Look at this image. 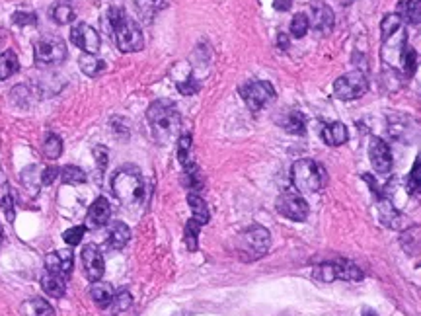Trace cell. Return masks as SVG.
<instances>
[{"mask_svg":"<svg viewBox=\"0 0 421 316\" xmlns=\"http://www.w3.org/2000/svg\"><path fill=\"white\" fill-rule=\"evenodd\" d=\"M104 28L108 30L109 35L115 39V45L119 51L123 53H135L140 51L144 39H142V32H140L139 24L133 18H129L121 8H109L108 14L104 16Z\"/></svg>","mask_w":421,"mask_h":316,"instance_id":"obj_1","label":"cell"},{"mask_svg":"<svg viewBox=\"0 0 421 316\" xmlns=\"http://www.w3.org/2000/svg\"><path fill=\"white\" fill-rule=\"evenodd\" d=\"M147 118L151 123V131L154 141L160 145H168L174 141V137L180 133L182 118L176 104L170 100H156L152 102L151 108L147 111Z\"/></svg>","mask_w":421,"mask_h":316,"instance_id":"obj_2","label":"cell"},{"mask_svg":"<svg viewBox=\"0 0 421 316\" xmlns=\"http://www.w3.org/2000/svg\"><path fill=\"white\" fill-rule=\"evenodd\" d=\"M111 189H113V196L118 197L121 203L137 205L144 196V182L137 168L127 166L115 172L111 180Z\"/></svg>","mask_w":421,"mask_h":316,"instance_id":"obj_3","label":"cell"},{"mask_svg":"<svg viewBox=\"0 0 421 316\" xmlns=\"http://www.w3.org/2000/svg\"><path fill=\"white\" fill-rule=\"evenodd\" d=\"M292 185L299 194H316L326 185V170L310 158H303L292 164Z\"/></svg>","mask_w":421,"mask_h":316,"instance_id":"obj_4","label":"cell"},{"mask_svg":"<svg viewBox=\"0 0 421 316\" xmlns=\"http://www.w3.org/2000/svg\"><path fill=\"white\" fill-rule=\"evenodd\" d=\"M270 244V230L259 227V225H254V227H250L240 234V239H238V256L244 262H256V260L263 258L268 254Z\"/></svg>","mask_w":421,"mask_h":316,"instance_id":"obj_5","label":"cell"},{"mask_svg":"<svg viewBox=\"0 0 421 316\" xmlns=\"http://www.w3.org/2000/svg\"><path fill=\"white\" fill-rule=\"evenodd\" d=\"M33 55L37 65H61L66 59V45L57 35H45L35 44Z\"/></svg>","mask_w":421,"mask_h":316,"instance_id":"obj_6","label":"cell"},{"mask_svg":"<svg viewBox=\"0 0 421 316\" xmlns=\"http://www.w3.org/2000/svg\"><path fill=\"white\" fill-rule=\"evenodd\" d=\"M240 94L252 111H259L275 100V88L268 80H252L240 88Z\"/></svg>","mask_w":421,"mask_h":316,"instance_id":"obj_7","label":"cell"},{"mask_svg":"<svg viewBox=\"0 0 421 316\" xmlns=\"http://www.w3.org/2000/svg\"><path fill=\"white\" fill-rule=\"evenodd\" d=\"M368 90V80L365 73L351 71L344 77H339L334 82V96L339 100H357L361 98Z\"/></svg>","mask_w":421,"mask_h":316,"instance_id":"obj_8","label":"cell"},{"mask_svg":"<svg viewBox=\"0 0 421 316\" xmlns=\"http://www.w3.org/2000/svg\"><path fill=\"white\" fill-rule=\"evenodd\" d=\"M275 209L291 221H306L308 217V203L299 192H283L275 201Z\"/></svg>","mask_w":421,"mask_h":316,"instance_id":"obj_9","label":"cell"},{"mask_svg":"<svg viewBox=\"0 0 421 316\" xmlns=\"http://www.w3.org/2000/svg\"><path fill=\"white\" fill-rule=\"evenodd\" d=\"M368 158L373 168L377 170L378 174H389L392 170V153H390V147L382 139H371L368 145Z\"/></svg>","mask_w":421,"mask_h":316,"instance_id":"obj_10","label":"cell"},{"mask_svg":"<svg viewBox=\"0 0 421 316\" xmlns=\"http://www.w3.org/2000/svg\"><path fill=\"white\" fill-rule=\"evenodd\" d=\"M71 41L84 53L96 55L100 51V35L88 24H76L71 32Z\"/></svg>","mask_w":421,"mask_h":316,"instance_id":"obj_11","label":"cell"},{"mask_svg":"<svg viewBox=\"0 0 421 316\" xmlns=\"http://www.w3.org/2000/svg\"><path fill=\"white\" fill-rule=\"evenodd\" d=\"M82 263H84V273H86V277L92 284L102 279L106 266H104V256H102V252L97 250V246L86 244L82 248Z\"/></svg>","mask_w":421,"mask_h":316,"instance_id":"obj_12","label":"cell"},{"mask_svg":"<svg viewBox=\"0 0 421 316\" xmlns=\"http://www.w3.org/2000/svg\"><path fill=\"white\" fill-rule=\"evenodd\" d=\"M45 268L47 272L55 273V275H61V277H68L73 273L75 268V258H73V252L71 250H59L51 252L45 256Z\"/></svg>","mask_w":421,"mask_h":316,"instance_id":"obj_13","label":"cell"},{"mask_svg":"<svg viewBox=\"0 0 421 316\" xmlns=\"http://www.w3.org/2000/svg\"><path fill=\"white\" fill-rule=\"evenodd\" d=\"M334 10L328 4H324L322 0H316L312 4V22H310V26L318 32L330 33L334 30Z\"/></svg>","mask_w":421,"mask_h":316,"instance_id":"obj_14","label":"cell"},{"mask_svg":"<svg viewBox=\"0 0 421 316\" xmlns=\"http://www.w3.org/2000/svg\"><path fill=\"white\" fill-rule=\"evenodd\" d=\"M109 217H111V205L106 197H97L92 203V207L86 215V229H100L104 225H108Z\"/></svg>","mask_w":421,"mask_h":316,"instance_id":"obj_15","label":"cell"},{"mask_svg":"<svg viewBox=\"0 0 421 316\" xmlns=\"http://www.w3.org/2000/svg\"><path fill=\"white\" fill-rule=\"evenodd\" d=\"M377 199H378V217L382 221V225L389 227V229H398L400 223H402V215H400L398 211H396V207L392 205V201L384 196L377 197Z\"/></svg>","mask_w":421,"mask_h":316,"instance_id":"obj_16","label":"cell"},{"mask_svg":"<svg viewBox=\"0 0 421 316\" xmlns=\"http://www.w3.org/2000/svg\"><path fill=\"white\" fill-rule=\"evenodd\" d=\"M400 244H402V248H404V252H406L410 258L420 256V262H421V227L420 225H418V227H410L408 230H404V232H402V236H400Z\"/></svg>","mask_w":421,"mask_h":316,"instance_id":"obj_17","label":"cell"},{"mask_svg":"<svg viewBox=\"0 0 421 316\" xmlns=\"http://www.w3.org/2000/svg\"><path fill=\"white\" fill-rule=\"evenodd\" d=\"M281 127L291 135H304L306 133V120L301 111L291 109L281 118Z\"/></svg>","mask_w":421,"mask_h":316,"instance_id":"obj_18","label":"cell"},{"mask_svg":"<svg viewBox=\"0 0 421 316\" xmlns=\"http://www.w3.org/2000/svg\"><path fill=\"white\" fill-rule=\"evenodd\" d=\"M131 239V230L125 223H113L108 232V246L111 250H121Z\"/></svg>","mask_w":421,"mask_h":316,"instance_id":"obj_19","label":"cell"},{"mask_svg":"<svg viewBox=\"0 0 421 316\" xmlns=\"http://www.w3.org/2000/svg\"><path fill=\"white\" fill-rule=\"evenodd\" d=\"M90 297H92V301L96 303V306H100V308H108L115 295H113V287L109 284L94 281V285L90 287Z\"/></svg>","mask_w":421,"mask_h":316,"instance_id":"obj_20","label":"cell"},{"mask_svg":"<svg viewBox=\"0 0 421 316\" xmlns=\"http://www.w3.org/2000/svg\"><path fill=\"white\" fill-rule=\"evenodd\" d=\"M78 65H80V71H82L86 77H92V78L104 75V73H106V68H108L106 63H104L102 59H97L96 55H90V53L80 55Z\"/></svg>","mask_w":421,"mask_h":316,"instance_id":"obj_21","label":"cell"},{"mask_svg":"<svg viewBox=\"0 0 421 316\" xmlns=\"http://www.w3.org/2000/svg\"><path fill=\"white\" fill-rule=\"evenodd\" d=\"M41 287H44V291L49 295V297L61 299L66 291V279L65 277H61V275H55V273L47 272L44 277H41Z\"/></svg>","mask_w":421,"mask_h":316,"instance_id":"obj_22","label":"cell"},{"mask_svg":"<svg viewBox=\"0 0 421 316\" xmlns=\"http://www.w3.org/2000/svg\"><path fill=\"white\" fill-rule=\"evenodd\" d=\"M322 139L332 147H339V145H344L347 141V127L339 121L328 123L322 129Z\"/></svg>","mask_w":421,"mask_h":316,"instance_id":"obj_23","label":"cell"},{"mask_svg":"<svg viewBox=\"0 0 421 316\" xmlns=\"http://www.w3.org/2000/svg\"><path fill=\"white\" fill-rule=\"evenodd\" d=\"M398 14L402 20L410 24L421 22V0H400Z\"/></svg>","mask_w":421,"mask_h":316,"instance_id":"obj_24","label":"cell"},{"mask_svg":"<svg viewBox=\"0 0 421 316\" xmlns=\"http://www.w3.org/2000/svg\"><path fill=\"white\" fill-rule=\"evenodd\" d=\"M334 266L337 279H344V281H361L363 279V272L349 260H335Z\"/></svg>","mask_w":421,"mask_h":316,"instance_id":"obj_25","label":"cell"},{"mask_svg":"<svg viewBox=\"0 0 421 316\" xmlns=\"http://www.w3.org/2000/svg\"><path fill=\"white\" fill-rule=\"evenodd\" d=\"M24 316H55V308L45 299H32L22 305Z\"/></svg>","mask_w":421,"mask_h":316,"instance_id":"obj_26","label":"cell"},{"mask_svg":"<svg viewBox=\"0 0 421 316\" xmlns=\"http://www.w3.org/2000/svg\"><path fill=\"white\" fill-rule=\"evenodd\" d=\"M20 68V61H18V55L14 51H4L0 53V80H6L12 75H16Z\"/></svg>","mask_w":421,"mask_h":316,"instance_id":"obj_27","label":"cell"},{"mask_svg":"<svg viewBox=\"0 0 421 316\" xmlns=\"http://www.w3.org/2000/svg\"><path fill=\"white\" fill-rule=\"evenodd\" d=\"M187 203H189L191 213H194V217L191 219H195V221H197L201 227L207 225V223H209V219H211V215H209V209H207L205 201L197 196V194H189V196H187Z\"/></svg>","mask_w":421,"mask_h":316,"instance_id":"obj_28","label":"cell"},{"mask_svg":"<svg viewBox=\"0 0 421 316\" xmlns=\"http://www.w3.org/2000/svg\"><path fill=\"white\" fill-rule=\"evenodd\" d=\"M406 189L411 196H420L421 194V154H418L415 162L411 166V172L406 180Z\"/></svg>","mask_w":421,"mask_h":316,"instance_id":"obj_29","label":"cell"},{"mask_svg":"<svg viewBox=\"0 0 421 316\" xmlns=\"http://www.w3.org/2000/svg\"><path fill=\"white\" fill-rule=\"evenodd\" d=\"M61 180L68 185H76V184H84L88 180V176L82 168L68 164V166H65V168L61 170Z\"/></svg>","mask_w":421,"mask_h":316,"instance_id":"obj_30","label":"cell"},{"mask_svg":"<svg viewBox=\"0 0 421 316\" xmlns=\"http://www.w3.org/2000/svg\"><path fill=\"white\" fill-rule=\"evenodd\" d=\"M199 230H201V225H199L195 219H189L187 225H185L184 234L185 246H187V250L189 252H195L197 250V246H199Z\"/></svg>","mask_w":421,"mask_h":316,"instance_id":"obj_31","label":"cell"},{"mask_svg":"<svg viewBox=\"0 0 421 316\" xmlns=\"http://www.w3.org/2000/svg\"><path fill=\"white\" fill-rule=\"evenodd\" d=\"M53 20L59 26H66L75 20V8L68 2H59L53 8Z\"/></svg>","mask_w":421,"mask_h":316,"instance_id":"obj_32","label":"cell"},{"mask_svg":"<svg viewBox=\"0 0 421 316\" xmlns=\"http://www.w3.org/2000/svg\"><path fill=\"white\" fill-rule=\"evenodd\" d=\"M400 65L404 68V75H406V77H411V75L415 73V66H418V53H415L413 47H410V45L404 47V53H402V59H400Z\"/></svg>","mask_w":421,"mask_h":316,"instance_id":"obj_33","label":"cell"},{"mask_svg":"<svg viewBox=\"0 0 421 316\" xmlns=\"http://www.w3.org/2000/svg\"><path fill=\"white\" fill-rule=\"evenodd\" d=\"M185 184L189 185L191 189L199 192L201 185H203V176H201V170L199 166L191 160L189 164H185Z\"/></svg>","mask_w":421,"mask_h":316,"instance_id":"obj_34","label":"cell"},{"mask_svg":"<svg viewBox=\"0 0 421 316\" xmlns=\"http://www.w3.org/2000/svg\"><path fill=\"white\" fill-rule=\"evenodd\" d=\"M61 153H63V141H61V137H57V135H49L44 142V154L47 156V158L55 160V158H59V156H61Z\"/></svg>","mask_w":421,"mask_h":316,"instance_id":"obj_35","label":"cell"},{"mask_svg":"<svg viewBox=\"0 0 421 316\" xmlns=\"http://www.w3.org/2000/svg\"><path fill=\"white\" fill-rule=\"evenodd\" d=\"M402 22H404V20L400 18L398 14H389V16H384V20L380 24L382 39L389 37V35H392V33H396L398 30H402Z\"/></svg>","mask_w":421,"mask_h":316,"instance_id":"obj_36","label":"cell"},{"mask_svg":"<svg viewBox=\"0 0 421 316\" xmlns=\"http://www.w3.org/2000/svg\"><path fill=\"white\" fill-rule=\"evenodd\" d=\"M135 4H137V8H139L142 16L151 18L158 10H162L166 6V0H135Z\"/></svg>","mask_w":421,"mask_h":316,"instance_id":"obj_37","label":"cell"},{"mask_svg":"<svg viewBox=\"0 0 421 316\" xmlns=\"http://www.w3.org/2000/svg\"><path fill=\"white\" fill-rule=\"evenodd\" d=\"M312 275H314V279H318V281H322V284H332V281L337 279L334 262H328V263H322V266H318V268L314 270Z\"/></svg>","mask_w":421,"mask_h":316,"instance_id":"obj_38","label":"cell"},{"mask_svg":"<svg viewBox=\"0 0 421 316\" xmlns=\"http://www.w3.org/2000/svg\"><path fill=\"white\" fill-rule=\"evenodd\" d=\"M308 28H310V20H308V16L306 14H297L294 18H292L291 22V33L294 35V37H304L306 35V32H308Z\"/></svg>","mask_w":421,"mask_h":316,"instance_id":"obj_39","label":"cell"},{"mask_svg":"<svg viewBox=\"0 0 421 316\" xmlns=\"http://www.w3.org/2000/svg\"><path fill=\"white\" fill-rule=\"evenodd\" d=\"M189 153H191V135H182L180 141H178V158L184 166L191 162Z\"/></svg>","mask_w":421,"mask_h":316,"instance_id":"obj_40","label":"cell"},{"mask_svg":"<svg viewBox=\"0 0 421 316\" xmlns=\"http://www.w3.org/2000/svg\"><path fill=\"white\" fill-rule=\"evenodd\" d=\"M0 205H2L6 217L10 219L12 223V221H14V199H12L10 187H8V185H4V187L0 189Z\"/></svg>","mask_w":421,"mask_h":316,"instance_id":"obj_41","label":"cell"},{"mask_svg":"<svg viewBox=\"0 0 421 316\" xmlns=\"http://www.w3.org/2000/svg\"><path fill=\"white\" fill-rule=\"evenodd\" d=\"M131 305H133V297H131L129 291H121V293L115 295L113 301H111L113 313H123V310H127Z\"/></svg>","mask_w":421,"mask_h":316,"instance_id":"obj_42","label":"cell"},{"mask_svg":"<svg viewBox=\"0 0 421 316\" xmlns=\"http://www.w3.org/2000/svg\"><path fill=\"white\" fill-rule=\"evenodd\" d=\"M84 232H86V227H73V229L65 230V234H63V240H65L68 246H76V244H80V240H82V236H84Z\"/></svg>","mask_w":421,"mask_h":316,"instance_id":"obj_43","label":"cell"},{"mask_svg":"<svg viewBox=\"0 0 421 316\" xmlns=\"http://www.w3.org/2000/svg\"><path fill=\"white\" fill-rule=\"evenodd\" d=\"M199 88H201V84H199L195 78H185L184 82H178V90H180L184 96H194V94L199 92Z\"/></svg>","mask_w":421,"mask_h":316,"instance_id":"obj_44","label":"cell"},{"mask_svg":"<svg viewBox=\"0 0 421 316\" xmlns=\"http://www.w3.org/2000/svg\"><path fill=\"white\" fill-rule=\"evenodd\" d=\"M12 22L18 26H35L37 24V16L33 12H16L12 16Z\"/></svg>","mask_w":421,"mask_h":316,"instance_id":"obj_45","label":"cell"},{"mask_svg":"<svg viewBox=\"0 0 421 316\" xmlns=\"http://www.w3.org/2000/svg\"><path fill=\"white\" fill-rule=\"evenodd\" d=\"M94 156H96L97 170H106V166H108V158H109L108 149H106V147H102V145H97V147H94Z\"/></svg>","mask_w":421,"mask_h":316,"instance_id":"obj_46","label":"cell"},{"mask_svg":"<svg viewBox=\"0 0 421 316\" xmlns=\"http://www.w3.org/2000/svg\"><path fill=\"white\" fill-rule=\"evenodd\" d=\"M59 174H61V170L59 168H55V166H49V168H45L44 172H41V185H51L59 178Z\"/></svg>","mask_w":421,"mask_h":316,"instance_id":"obj_47","label":"cell"},{"mask_svg":"<svg viewBox=\"0 0 421 316\" xmlns=\"http://www.w3.org/2000/svg\"><path fill=\"white\" fill-rule=\"evenodd\" d=\"M292 0H273V6H275V10L279 12H287L289 8H291Z\"/></svg>","mask_w":421,"mask_h":316,"instance_id":"obj_48","label":"cell"},{"mask_svg":"<svg viewBox=\"0 0 421 316\" xmlns=\"http://www.w3.org/2000/svg\"><path fill=\"white\" fill-rule=\"evenodd\" d=\"M279 47L281 49H287L289 47V37L285 33H279Z\"/></svg>","mask_w":421,"mask_h":316,"instance_id":"obj_49","label":"cell"},{"mask_svg":"<svg viewBox=\"0 0 421 316\" xmlns=\"http://www.w3.org/2000/svg\"><path fill=\"white\" fill-rule=\"evenodd\" d=\"M363 316H378L377 313H373V310H365V313H363Z\"/></svg>","mask_w":421,"mask_h":316,"instance_id":"obj_50","label":"cell"},{"mask_svg":"<svg viewBox=\"0 0 421 316\" xmlns=\"http://www.w3.org/2000/svg\"><path fill=\"white\" fill-rule=\"evenodd\" d=\"M2 234H4V232H2V225H0V242H2Z\"/></svg>","mask_w":421,"mask_h":316,"instance_id":"obj_51","label":"cell"},{"mask_svg":"<svg viewBox=\"0 0 421 316\" xmlns=\"http://www.w3.org/2000/svg\"><path fill=\"white\" fill-rule=\"evenodd\" d=\"M351 2H353V0H344V4H351Z\"/></svg>","mask_w":421,"mask_h":316,"instance_id":"obj_52","label":"cell"}]
</instances>
